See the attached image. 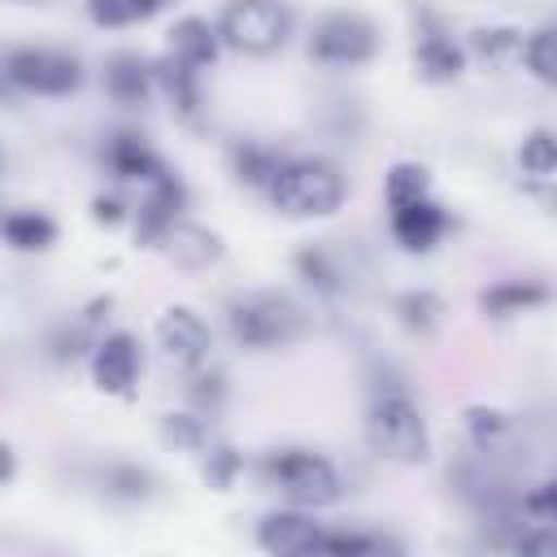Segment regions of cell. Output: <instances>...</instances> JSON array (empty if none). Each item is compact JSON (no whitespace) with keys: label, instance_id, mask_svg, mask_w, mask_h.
Segmentation results:
<instances>
[{"label":"cell","instance_id":"cell-2","mask_svg":"<svg viewBox=\"0 0 557 557\" xmlns=\"http://www.w3.org/2000/svg\"><path fill=\"white\" fill-rule=\"evenodd\" d=\"M366 444L374 457L396 461V466H422L431 453L426 422L418 405L405 392H383L366 409Z\"/></svg>","mask_w":557,"mask_h":557},{"label":"cell","instance_id":"cell-34","mask_svg":"<svg viewBox=\"0 0 557 557\" xmlns=\"http://www.w3.org/2000/svg\"><path fill=\"white\" fill-rule=\"evenodd\" d=\"M187 392H191V400H200V405H209V409H213V405L222 400V392H226V387H222V374H218V370H200V366H196V370H191Z\"/></svg>","mask_w":557,"mask_h":557},{"label":"cell","instance_id":"cell-36","mask_svg":"<svg viewBox=\"0 0 557 557\" xmlns=\"http://www.w3.org/2000/svg\"><path fill=\"white\" fill-rule=\"evenodd\" d=\"M518 553H557V522H553V527H540V531L518 535Z\"/></svg>","mask_w":557,"mask_h":557},{"label":"cell","instance_id":"cell-27","mask_svg":"<svg viewBox=\"0 0 557 557\" xmlns=\"http://www.w3.org/2000/svg\"><path fill=\"white\" fill-rule=\"evenodd\" d=\"M466 431H470V444L487 453V448H496V444H500V435L509 431V418H505L500 409L470 405V409H466Z\"/></svg>","mask_w":557,"mask_h":557},{"label":"cell","instance_id":"cell-32","mask_svg":"<svg viewBox=\"0 0 557 557\" xmlns=\"http://www.w3.org/2000/svg\"><path fill=\"white\" fill-rule=\"evenodd\" d=\"M205 479H209V487H231V479L239 474V457H235V448H226V444H213L205 457Z\"/></svg>","mask_w":557,"mask_h":557},{"label":"cell","instance_id":"cell-25","mask_svg":"<svg viewBox=\"0 0 557 557\" xmlns=\"http://www.w3.org/2000/svg\"><path fill=\"white\" fill-rule=\"evenodd\" d=\"M278 165H283V157L270 152V148H257V144H239V148H235V170H239V178L252 183V187H270L274 174H278Z\"/></svg>","mask_w":557,"mask_h":557},{"label":"cell","instance_id":"cell-19","mask_svg":"<svg viewBox=\"0 0 557 557\" xmlns=\"http://www.w3.org/2000/svg\"><path fill=\"white\" fill-rule=\"evenodd\" d=\"M4 239L17 252H44L57 239V222L48 213H39V209H13L4 218Z\"/></svg>","mask_w":557,"mask_h":557},{"label":"cell","instance_id":"cell-4","mask_svg":"<svg viewBox=\"0 0 557 557\" xmlns=\"http://www.w3.org/2000/svg\"><path fill=\"white\" fill-rule=\"evenodd\" d=\"M226 322H231V335L252 352L283 348V344H292L300 335V309L278 292L235 296L231 309H226Z\"/></svg>","mask_w":557,"mask_h":557},{"label":"cell","instance_id":"cell-35","mask_svg":"<svg viewBox=\"0 0 557 557\" xmlns=\"http://www.w3.org/2000/svg\"><path fill=\"white\" fill-rule=\"evenodd\" d=\"M527 509H531V513H544L548 522H557V479L540 483V487L527 496Z\"/></svg>","mask_w":557,"mask_h":557},{"label":"cell","instance_id":"cell-3","mask_svg":"<svg viewBox=\"0 0 557 557\" xmlns=\"http://www.w3.org/2000/svg\"><path fill=\"white\" fill-rule=\"evenodd\" d=\"M261 479L300 509H326L339 500V474L322 453L309 448H274L261 461Z\"/></svg>","mask_w":557,"mask_h":557},{"label":"cell","instance_id":"cell-26","mask_svg":"<svg viewBox=\"0 0 557 557\" xmlns=\"http://www.w3.org/2000/svg\"><path fill=\"white\" fill-rule=\"evenodd\" d=\"M296 265H300V274L313 283V287H322V292H339L344 287V270H339V261L326 252V248H305V252H296Z\"/></svg>","mask_w":557,"mask_h":557},{"label":"cell","instance_id":"cell-22","mask_svg":"<svg viewBox=\"0 0 557 557\" xmlns=\"http://www.w3.org/2000/svg\"><path fill=\"white\" fill-rule=\"evenodd\" d=\"M426 187H431V178H426V170H422L418 161H396V165L387 170V183H383L387 209H400V205L422 200V196H426Z\"/></svg>","mask_w":557,"mask_h":557},{"label":"cell","instance_id":"cell-9","mask_svg":"<svg viewBox=\"0 0 557 557\" xmlns=\"http://www.w3.org/2000/svg\"><path fill=\"white\" fill-rule=\"evenodd\" d=\"M91 379L109 396H131V387L139 379V339L126 335V331L104 335L91 348Z\"/></svg>","mask_w":557,"mask_h":557},{"label":"cell","instance_id":"cell-23","mask_svg":"<svg viewBox=\"0 0 557 557\" xmlns=\"http://www.w3.org/2000/svg\"><path fill=\"white\" fill-rule=\"evenodd\" d=\"M522 57H527V70H531L540 83L557 87V22L531 30L527 44H522Z\"/></svg>","mask_w":557,"mask_h":557},{"label":"cell","instance_id":"cell-21","mask_svg":"<svg viewBox=\"0 0 557 557\" xmlns=\"http://www.w3.org/2000/svg\"><path fill=\"white\" fill-rule=\"evenodd\" d=\"M161 435H165L174 448L191 453V457H205V453L218 444V440H213V431H209V422H205V418H196V413H165Z\"/></svg>","mask_w":557,"mask_h":557},{"label":"cell","instance_id":"cell-28","mask_svg":"<svg viewBox=\"0 0 557 557\" xmlns=\"http://www.w3.org/2000/svg\"><path fill=\"white\" fill-rule=\"evenodd\" d=\"M392 544L383 535H361V531H326L318 553H339V557H374L387 553Z\"/></svg>","mask_w":557,"mask_h":557},{"label":"cell","instance_id":"cell-11","mask_svg":"<svg viewBox=\"0 0 557 557\" xmlns=\"http://www.w3.org/2000/svg\"><path fill=\"white\" fill-rule=\"evenodd\" d=\"M444 231H448V213H444L431 196L392 209V235H396V244H400L405 252H426V248H435Z\"/></svg>","mask_w":557,"mask_h":557},{"label":"cell","instance_id":"cell-17","mask_svg":"<svg viewBox=\"0 0 557 557\" xmlns=\"http://www.w3.org/2000/svg\"><path fill=\"white\" fill-rule=\"evenodd\" d=\"M157 83V65H148L144 57L135 52H117L109 65H104V87L117 104H139L148 96V87Z\"/></svg>","mask_w":557,"mask_h":557},{"label":"cell","instance_id":"cell-39","mask_svg":"<svg viewBox=\"0 0 557 557\" xmlns=\"http://www.w3.org/2000/svg\"><path fill=\"white\" fill-rule=\"evenodd\" d=\"M531 196H535L540 205H548V209L557 213V187H548V183H544V187H531Z\"/></svg>","mask_w":557,"mask_h":557},{"label":"cell","instance_id":"cell-5","mask_svg":"<svg viewBox=\"0 0 557 557\" xmlns=\"http://www.w3.org/2000/svg\"><path fill=\"white\" fill-rule=\"evenodd\" d=\"M218 35L226 48L248 52V57H265L274 48L287 44L292 35V13L283 0H231L218 17Z\"/></svg>","mask_w":557,"mask_h":557},{"label":"cell","instance_id":"cell-18","mask_svg":"<svg viewBox=\"0 0 557 557\" xmlns=\"http://www.w3.org/2000/svg\"><path fill=\"white\" fill-rule=\"evenodd\" d=\"M413 65H418V74H422L426 83H453V78L461 74V65H466V52H461L448 35L431 30V35L418 39V48H413Z\"/></svg>","mask_w":557,"mask_h":557},{"label":"cell","instance_id":"cell-24","mask_svg":"<svg viewBox=\"0 0 557 557\" xmlns=\"http://www.w3.org/2000/svg\"><path fill=\"white\" fill-rule=\"evenodd\" d=\"M518 165L527 170V174H535V178H548V174H557V131H531L527 139H522V148H518Z\"/></svg>","mask_w":557,"mask_h":557},{"label":"cell","instance_id":"cell-12","mask_svg":"<svg viewBox=\"0 0 557 557\" xmlns=\"http://www.w3.org/2000/svg\"><path fill=\"white\" fill-rule=\"evenodd\" d=\"M165 248V257L183 270H209L218 257H222V239L209 231V226H196V222H170L165 235L157 239Z\"/></svg>","mask_w":557,"mask_h":557},{"label":"cell","instance_id":"cell-33","mask_svg":"<svg viewBox=\"0 0 557 557\" xmlns=\"http://www.w3.org/2000/svg\"><path fill=\"white\" fill-rule=\"evenodd\" d=\"M87 13L96 26H131L135 22L131 0H87Z\"/></svg>","mask_w":557,"mask_h":557},{"label":"cell","instance_id":"cell-37","mask_svg":"<svg viewBox=\"0 0 557 557\" xmlns=\"http://www.w3.org/2000/svg\"><path fill=\"white\" fill-rule=\"evenodd\" d=\"M91 218L113 226V222H122V205H117L113 196H96V200H91Z\"/></svg>","mask_w":557,"mask_h":557},{"label":"cell","instance_id":"cell-1","mask_svg":"<svg viewBox=\"0 0 557 557\" xmlns=\"http://www.w3.org/2000/svg\"><path fill=\"white\" fill-rule=\"evenodd\" d=\"M274 209L287 218H331L344 205V174L326 157H296L283 161L274 183L265 187Z\"/></svg>","mask_w":557,"mask_h":557},{"label":"cell","instance_id":"cell-38","mask_svg":"<svg viewBox=\"0 0 557 557\" xmlns=\"http://www.w3.org/2000/svg\"><path fill=\"white\" fill-rule=\"evenodd\" d=\"M165 4H170V0H131L135 22H139V17H152V13H157V9H165Z\"/></svg>","mask_w":557,"mask_h":557},{"label":"cell","instance_id":"cell-14","mask_svg":"<svg viewBox=\"0 0 557 557\" xmlns=\"http://www.w3.org/2000/svg\"><path fill=\"white\" fill-rule=\"evenodd\" d=\"M178 209H183V183L165 170L161 178L148 183V200L139 205V226H135L139 239L144 244H157L165 235V226L178 222Z\"/></svg>","mask_w":557,"mask_h":557},{"label":"cell","instance_id":"cell-30","mask_svg":"<svg viewBox=\"0 0 557 557\" xmlns=\"http://www.w3.org/2000/svg\"><path fill=\"white\" fill-rule=\"evenodd\" d=\"M396 313H400V322H405L409 331H431L435 318H440V300H435L431 292H405V296L396 300Z\"/></svg>","mask_w":557,"mask_h":557},{"label":"cell","instance_id":"cell-15","mask_svg":"<svg viewBox=\"0 0 557 557\" xmlns=\"http://www.w3.org/2000/svg\"><path fill=\"white\" fill-rule=\"evenodd\" d=\"M218 44H222V35L205 17H178L170 30V57L191 65V70H205L218 57Z\"/></svg>","mask_w":557,"mask_h":557},{"label":"cell","instance_id":"cell-20","mask_svg":"<svg viewBox=\"0 0 557 557\" xmlns=\"http://www.w3.org/2000/svg\"><path fill=\"white\" fill-rule=\"evenodd\" d=\"M196 74H200V70H191V65H183V61H174V57H165V61L157 65V78H161L170 104H174L187 122H196V113H200V87H196Z\"/></svg>","mask_w":557,"mask_h":557},{"label":"cell","instance_id":"cell-7","mask_svg":"<svg viewBox=\"0 0 557 557\" xmlns=\"http://www.w3.org/2000/svg\"><path fill=\"white\" fill-rule=\"evenodd\" d=\"M374 48H379V30L361 13H326L309 35V52L322 65H361L374 57Z\"/></svg>","mask_w":557,"mask_h":557},{"label":"cell","instance_id":"cell-6","mask_svg":"<svg viewBox=\"0 0 557 557\" xmlns=\"http://www.w3.org/2000/svg\"><path fill=\"white\" fill-rule=\"evenodd\" d=\"M4 74L30 96H70L83 83V65L57 48H13L4 57Z\"/></svg>","mask_w":557,"mask_h":557},{"label":"cell","instance_id":"cell-31","mask_svg":"<svg viewBox=\"0 0 557 557\" xmlns=\"http://www.w3.org/2000/svg\"><path fill=\"white\" fill-rule=\"evenodd\" d=\"M470 48H474L483 61H505L509 52H522V39H518V30L492 26V30H474V35H470Z\"/></svg>","mask_w":557,"mask_h":557},{"label":"cell","instance_id":"cell-10","mask_svg":"<svg viewBox=\"0 0 557 557\" xmlns=\"http://www.w3.org/2000/svg\"><path fill=\"white\" fill-rule=\"evenodd\" d=\"M322 527L296 505V509H278V513H265L261 527H257V544L274 557H300V553H318L322 548Z\"/></svg>","mask_w":557,"mask_h":557},{"label":"cell","instance_id":"cell-29","mask_svg":"<svg viewBox=\"0 0 557 557\" xmlns=\"http://www.w3.org/2000/svg\"><path fill=\"white\" fill-rule=\"evenodd\" d=\"M104 483H109L104 492L117 496V500H148L152 496V474L139 470V466H113L104 474Z\"/></svg>","mask_w":557,"mask_h":557},{"label":"cell","instance_id":"cell-13","mask_svg":"<svg viewBox=\"0 0 557 557\" xmlns=\"http://www.w3.org/2000/svg\"><path fill=\"white\" fill-rule=\"evenodd\" d=\"M104 161L117 178H139V183H152L165 174V161L144 144V135L135 131H117L109 144H104Z\"/></svg>","mask_w":557,"mask_h":557},{"label":"cell","instance_id":"cell-8","mask_svg":"<svg viewBox=\"0 0 557 557\" xmlns=\"http://www.w3.org/2000/svg\"><path fill=\"white\" fill-rule=\"evenodd\" d=\"M157 344L165 352V361L183 366V370H196L205 357H209V326L196 309L187 305H170L157 322Z\"/></svg>","mask_w":557,"mask_h":557},{"label":"cell","instance_id":"cell-16","mask_svg":"<svg viewBox=\"0 0 557 557\" xmlns=\"http://www.w3.org/2000/svg\"><path fill=\"white\" fill-rule=\"evenodd\" d=\"M548 296L553 292L544 283H535V278H500V283L483 287L479 305H483L487 318H513V313H527V309L544 305Z\"/></svg>","mask_w":557,"mask_h":557}]
</instances>
